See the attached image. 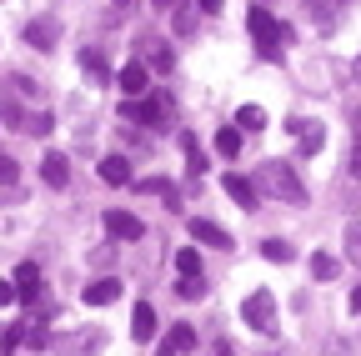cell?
<instances>
[{"label":"cell","instance_id":"1f68e13d","mask_svg":"<svg viewBox=\"0 0 361 356\" xmlns=\"http://www.w3.org/2000/svg\"><path fill=\"white\" fill-rule=\"evenodd\" d=\"M11 301H20V291H16V281H0V306H11Z\"/></svg>","mask_w":361,"mask_h":356},{"label":"cell","instance_id":"603a6c76","mask_svg":"<svg viewBox=\"0 0 361 356\" xmlns=\"http://www.w3.org/2000/svg\"><path fill=\"white\" fill-rule=\"evenodd\" d=\"M180 146H186V166H191V176H201V171H206V156H201V141H196V136H180Z\"/></svg>","mask_w":361,"mask_h":356},{"label":"cell","instance_id":"9a60e30c","mask_svg":"<svg viewBox=\"0 0 361 356\" xmlns=\"http://www.w3.org/2000/svg\"><path fill=\"white\" fill-rule=\"evenodd\" d=\"M11 281H16L20 301H35V296H40V266H35V261H25V266H20V271H16Z\"/></svg>","mask_w":361,"mask_h":356},{"label":"cell","instance_id":"4fadbf2b","mask_svg":"<svg viewBox=\"0 0 361 356\" xmlns=\"http://www.w3.org/2000/svg\"><path fill=\"white\" fill-rule=\"evenodd\" d=\"M130 336H135V341H151V336H156V306H151V301H141V306L130 311Z\"/></svg>","mask_w":361,"mask_h":356},{"label":"cell","instance_id":"836d02e7","mask_svg":"<svg viewBox=\"0 0 361 356\" xmlns=\"http://www.w3.org/2000/svg\"><path fill=\"white\" fill-rule=\"evenodd\" d=\"M196 6H201V11H206V16H216V11H221V6H226V0H196Z\"/></svg>","mask_w":361,"mask_h":356},{"label":"cell","instance_id":"3957f363","mask_svg":"<svg viewBox=\"0 0 361 356\" xmlns=\"http://www.w3.org/2000/svg\"><path fill=\"white\" fill-rule=\"evenodd\" d=\"M246 25H251V40H256L261 56H276V46H286V40H291V30H286L276 16H271V11H261V6L246 16Z\"/></svg>","mask_w":361,"mask_h":356},{"label":"cell","instance_id":"74e56055","mask_svg":"<svg viewBox=\"0 0 361 356\" xmlns=\"http://www.w3.org/2000/svg\"><path fill=\"white\" fill-rule=\"evenodd\" d=\"M116 6H126V0H116Z\"/></svg>","mask_w":361,"mask_h":356},{"label":"cell","instance_id":"8992f818","mask_svg":"<svg viewBox=\"0 0 361 356\" xmlns=\"http://www.w3.org/2000/svg\"><path fill=\"white\" fill-rule=\"evenodd\" d=\"M221 186H226V196H231V201H236L241 211H256V206H261V191H256V181H246L241 171H231V176H226Z\"/></svg>","mask_w":361,"mask_h":356},{"label":"cell","instance_id":"ffe728a7","mask_svg":"<svg viewBox=\"0 0 361 356\" xmlns=\"http://www.w3.org/2000/svg\"><path fill=\"white\" fill-rule=\"evenodd\" d=\"M176 271H180V276H201V251H196V246L176 251Z\"/></svg>","mask_w":361,"mask_h":356},{"label":"cell","instance_id":"8fae6325","mask_svg":"<svg viewBox=\"0 0 361 356\" xmlns=\"http://www.w3.org/2000/svg\"><path fill=\"white\" fill-rule=\"evenodd\" d=\"M40 176H45V186H56V191H61V186L71 181V161H66L61 151H45V161H40Z\"/></svg>","mask_w":361,"mask_h":356},{"label":"cell","instance_id":"44dd1931","mask_svg":"<svg viewBox=\"0 0 361 356\" xmlns=\"http://www.w3.org/2000/svg\"><path fill=\"white\" fill-rule=\"evenodd\" d=\"M216 151H221V156H236V151H241V130H236V125L216 130Z\"/></svg>","mask_w":361,"mask_h":356},{"label":"cell","instance_id":"4dcf8cb0","mask_svg":"<svg viewBox=\"0 0 361 356\" xmlns=\"http://www.w3.org/2000/svg\"><path fill=\"white\" fill-rule=\"evenodd\" d=\"M191 25H196V6H180L176 11V30H191Z\"/></svg>","mask_w":361,"mask_h":356},{"label":"cell","instance_id":"6da1fadb","mask_svg":"<svg viewBox=\"0 0 361 356\" xmlns=\"http://www.w3.org/2000/svg\"><path fill=\"white\" fill-rule=\"evenodd\" d=\"M256 191H266L271 201H286V206H306V186L296 181V171L286 161H266L256 176Z\"/></svg>","mask_w":361,"mask_h":356},{"label":"cell","instance_id":"7402d4cb","mask_svg":"<svg viewBox=\"0 0 361 356\" xmlns=\"http://www.w3.org/2000/svg\"><path fill=\"white\" fill-rule=\"evenodd\" d=\"M311 276H316V281H331V276H336V256L316 251V256H311Z\"/></svg>","mask_w":361,"mask_h":356},{"label":"cell","instance_id":"5bb4252c","mask_svg":"<svg viewBox=\"0 0 361 356\" xmlns=\"http://www.w3.org/2000/svg\"><path fill=\"white\" fill-rule=\"evenodd\" d=\"M346 6H351V0H306V11H311L316 25H336Z\"/></svg>","mask_w":361,"mask_h":356},{"label":"cell","instance_id":"7c38bea8","mask_svg":"<svg viewBox=\"0 0 361 356\" xmlns=\"http://www.w3.org/2000/svg\"><path fill=\"white\" fill-rule=\"evenodd\" d=\"M191 236H196V241H206V246H216V251H231V246H236L231 236H226V231L216 226V221H201V216L191 221Z\"/></svg>","mask_w":361,"mask_h":356},{"label":"cell","instance_id":"d6986e66","mask_svg":"<svg viewBox=\"0 0 361 356\" xmlns=\"http://www.w3.org/2000/svg\"><path fill=\"white\" fill-rule=\"evenodd\" d=\"M261 256L286 266V261H296V246H291V241H281V236H271V241H261Z\"/></svg>","mask_w":361,"mask_h":356},{"label":"cell","instance_id":"e0dca14e","mask_svg":"<svg viewBox=\"0 0 361 356\" xmlns=\"http://www.w3.org/2000/svg\"><path fill=\"white\" fill-rule=\"evenodd\" d=\"M116 296H121V281H116V276H106V281H90V286H85V306H111Z\"/></svg>","mask_w":361,"mask_h":356},{"label":"cell","instance_id":"30bf717a","mask_svg":"<svg viewBox=\"0 0 361 356\" xmlns=\"http://www.w3.org/2000/svg\"><path fill=\"white\" fill-rule=\"evenodd\" d=\"M106 231H111L116 241H141V236H146V226H141L130 211H106Z\"/></svg>","mask_w":361,"mask_h":356},{"label":"cell","instance_id":"484cf974","mask_svg":"<svg viewBox=\"0 0 361 356\" xmlns=\"http://www.w3.org/2000/svg\"><path fill=\"white\" fill-rule=\"evenodd\" d=\"M236 121H241L246 130H261V125H266V111H261V106H241V111H236Z\"/></svg>","mask_w":361,"mask_h":356},{"label":"cell","instance_id":"f546056e","mask_svg":"<svg viewBox=\"0 0 361 356\" xmlns=\"http://www.w3.org/2000/svg\"><path fill=\"white\" fill-rule=\"evenodd\" d=\"M16 176H20V166L11 156H0V186H16Z\"/></svg>","mask_w":361,"mask_h":356},{"label":"cell","instance_id":"83f0119b","mask_svg":"<svg viewBox=\"0 0 361 356\" xmlns=\"http://www.w3.org/2000/svg\"><path fill=\"white\" fill-rule=\"evenodd\" d=\"M80 66H85L90 75H111V70H106V56H101V51H85V56H80Z\"/></svg>","mask_w":361,"mask_h":356},{"label":"cell","instance_id":"2e32d148","mask_svg":"<svg viewBox=\"0 0 361 356\" xmlns=\"http://www.w3.org/2000/svg\"><path fill=\"white\" fill-rule=\"evenodd\" d=\"M101 181L106 186H130V161L126 156H106L101 161Z\"/></svg>","mask_w":361,"mask_h":356},{"label":"cell","instance_id":"7a4b0ae2","mask_svg":"<svg viewBox=\"0 0 361 356\" xmlns=\"http://www.w3.org/2000/svg\"><path fill=\"white\" fill-rule=\"evenodd\" d=\"M121 121H135V125L166 130V125L176 121V106H171V96H151V101H121Z\"/></svg>","mask_w":361,"mask_h":356},{"label":"cell","instance_id":"d590c367","mask_svg":"<svg viewBox=\"0 0 361 356\" xmlns=\"http://www.w3.org/2000/svg\"><path fill=\"white\" fill-rule=\"evenodd\" d=\"M166 6H176V0H156V11H166Z\"/></svg>","mask_w":361,"mask_h":356},{"label":"cell","instance_id":"cb8c5ba5","mask_svg":"<svg viewBox=\"0 0 361 356\" xmlns=\"http://www.w3.org/2000/svg\"><path fill=\"white\" fill-rule=\"evenodd\" d=\"M51 125H56L51 111H30V116H25V130H30V136H51Z\"/></svg>","mask_w":361,"mask_h":356},{"label":"cell","instance_id":"ba28073f","mask_svg":"<svg viewBox=\"0 0 361 356\" xmlns=\"http://www.w3.org/2000/svg\"><path fill=\"white\" fill-rule=\"evenodd\" d=\"M286 125L296 130V141H301V151H306V156H316V151L326 146V130H322V121H306V116H291Z\"/></svg>","mask_w":361,"mask_h":356},{"label":"cell","instance_id":"d6a6232c","mask_svg":"<svg viewBox=\"0 0 361 356\" xmlns=\"http://www.w3.org/2000/svg\"><path fill=\"white\" fill-rule=\"evenodd\" d=\"M346 171H351V176H356V181H361V141L351 146V161H346Z\"/></svg>","mask_w":361,"mask_h":356},{"label":"cell","instance_id":"ac0fdd59","mask_svg":"<svg viewBox=\"0 0 361 356\" xmlns=\"http://www.w3.org/2000/svg\"><path fill=\"white\" fill-rule=\"evenodd\" d=\"M135 191H146V196H166V206H180V201H176V186L166 181V176H146V181H135Z\"/></svg>","mask_w":361,"mask_h":356},{"label":"cell","instance_id":"d4e9b609","mask_svg":"<svg viewBox=\"0 0 361 356\" xmlns=\"http://www.w3.org/2000/svg\"><path fill=\"white\" fill-rule=\"evenodd\" d=\"M180 301H196V296H206V276H180Z\"/></svg>","mask_w":361,"mask_h":356},{"label":"cell","instance_id":"4316f807","mask_svg":"<svg viewBox=\"0 0 361 356\" xmlns=\"http://www.w3.org/2000/svg\"><path fill=\"white\" fill-rule=\"evenodd\" d=\"M346 256L361 266V221H351V226H346Z\"/></svg>","mask_w":361,"mask_h":356},{"label":"cell","instance_id":"277c9868","mask_svg":"<svg viewBox=\"0 0 361 356\" xmlns=\"http://www.w3.org/2000/svg\"><path fill=\"white\" fill-rule=\"evenodd\" d=\"M241 321H246L251 331H261V336L276 331V301H271V291H251V296L241 301Z\"/></svg>","mask_w":361,"mask_h":356},{"label":"cell","instance_id":"8d00e7d4","mask_svg":"<svg viewBox=\"0 0 361 356\" xmlns=\"http://www.w3.org/2000/svg\"><path fill=\"white\" fill-rule=\"evenodd\" d=\"M356 80H361V56H356Z\"/></svg>","mask_w":361,"mask_h":356},{"label":"cell","instance_id":"9c48e42d","mask_svg":"<svg viewBox=\"0 0 361 356\" xmlns=\"http://www.w3.org/2000/svg\"><path fill=\"white\" fill-rule=\"evenodd\" d=\"M56 35H61V20H56V16H40V20H30V25H25V46L51 51V46H56Z\"/></svg>","mask_w":361,"mask_h":356},{"label":"cell","instance_id":"5b68a950","mask_svg":"<svg viewBox=\"0 0 361 356\" xmlns=\"http://www.w3.org/2000/svg\"><path fill=\"white\" fill-rule=\"evenodd\" d=\"M116 85H121V96H126V101H141V96H146V85H151V70H146L141 61H130V66H121Z\"/></svg>","mask_w":361,"mask_h":356},{"label":"cell","instance_id":"e575fe53","mask_svg":"<svg viewBox=\"0 0 361 356\" xmlns=\"http://www.w3.org/2000/svg\"><path fill=\"white\" fill-rule=\"evenodd\" d=\"M351 311H356V317H361V286L351 291Z\"/></svg>","mask_w":361,"mask_h":356},{"label":"cell","instance_id":"f1b7e54d","mask_svg":"<svg viewBox=\"0 0 361 356\" xmlns=\"http://www.w3.org/2000/svg\"><path fill=\"white\" fill-rule=\"evenodd\" d=\"M146 61H151L156 70H171V51H166V46H146Z\"/></svg>","mask_w":361,"mask_h":356},{"label":"cell","instance_id":"52a82bcc","mask_svg":"<svg viewBox=\"0 0 361 356\" xmlns=\"http://www.w3.org/2000/svg\"><path fill=\"white\" fill-rule=\"evenodd\" d=\"M191 346H196V326H191V321H176V326L161 336V351H156V356H186Z\"/></svg>","mask_w":361,"mask_h":356}]
</instances>
